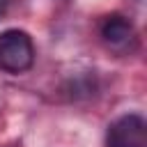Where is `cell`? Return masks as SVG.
Listing matches in <instances>:
<instances>
[{"label": "cell", "mask_w": 147, "mask_h": 147, "mask_svg": "<svg viewBox=\"0 0 147 147\" xmlns=\"http://www.w3.org/2000/svg\"><path fill=\"white\" fill-rule=\"evenodd\" d=\"M34 62V44L25 30L11 28L0 32V69L7 74H23Z\"/></svg>", "instance_id": "obj_1"}, {"label": "cell", "mask_w": 147, "mask_h": 147, "mask_svg": "<svg viewBox=\"0 0 147 147\" xmlns=\"http://www.w3.org/2000/svg\"><path fill=\"white\" fill-rule=\"evenodd\" d=\"M106 147H147V122L138 113L117 117L106 133Z\"/></svg>", "instance_id": "obj_2"}, {"label": "cell", "mask_w": 147, "mask_h": 147, "mask_svg": "<svg viewBox=\"0 0 147 147\" xmlns=\"http://www.w3.org/2000/svg\"><path fill=\"white\" fill-rule=\"evenodd\" d=\"M101 37L103 41L115 51H126L136 41V28L133 23L122 14H110L101 23Z\"/></svg>", "instance_id": "obj_3"}, {"label": "cell", "mask_w": 147, "mask_h": 147, "mask_svg": "<svg viewBox=\"0 0 147 147\" xmlns=\"http://www.w3.org/2000/svg\"><path fill=\"white\" fill-rule=\"evenodd\" d=\"M7 7H9V0H0V16H5Z\"/></svg>", "instance_id": "obj_4"}]
</instances>
